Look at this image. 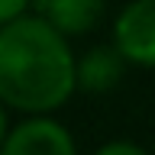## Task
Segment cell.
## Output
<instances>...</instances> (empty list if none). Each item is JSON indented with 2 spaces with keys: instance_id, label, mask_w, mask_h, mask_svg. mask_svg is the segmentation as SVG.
I'll return each instance as SVG.
<instances>
[{
  "instance_id": "7a4b0ae2",
  "label": "cell",
  "mask_w": 155,
  "mask_h": 155,
  "mask_svg": "<svg viewBox=\"0 0 155 155\" xmlns=\"http://www.w3.org/2000/svg\"><path fill=\"white\" fill-rule=\"evenodd\" d=\"M0 155H78V149L71 133L58 120L45 113H32L7 133Z\"/></svg>"
},
{
  "instance_id": "3957f363",
  "label": "cell",
  "mask_w": 155,
  "mask_h": 155,
  "mask_svg": "<svg viewBox=\"0 0 155 155\" xmlns=\"http://www.w3.org/2000/svg\"><path fill=\"white\" fill-rule=\"evenodd\" d=\"M113 45L129 65L155 68V0H133L113 23Z\"/></svg>"
},
{
  "instance_id": "52a82bcc",
  "label": "cell",
  "mask_w": 155,
  "mask_h": 155,
  "mask_svg": "<svg viewBox=\"0 0 155 155\" xmlns=\"http://www.w3.org/2000/svg\"><path fill=\"white\" fill-rule=\"evenodd\" d=\"M29 7H32V0H0V26L10 23V19H16V16H23Z\"/></svg>"
},
{
  "instance_id": "5b68a950",
  "label": "cell",
  "mask_w": 155,
  "mask_h": 155,
  "mask_svg": "<svg viewBox=\"0 0 155 155\" xmlns=\"http://www.w3.org/2000/svg\"><path fill=\"white\" fill-rule=\"evenodd\" d=\"M32 7L65 36H84L97 26L104 0H32Z\"/></svg>"
},
{
  "instance_id": "6da1fadb",
  "label": "cell",
  "mask_w": 155,
  "mask_h": 155,
  "mask_svg": "<svg viewBox=\"0 0 155 155\" xmlns=\"http://www.w3.org/2000/svg\"><path fill=\"white\" fill-rule=\"evenodd\" d=\"M78 91V61L68 36L45 16H16L0 26V100L23 113L58 110Z\"/></svg>"
},
{
  "instance_id": "8992f818",
  "label": "cell",
  "mask_w": 155,
  "mask_h": 155,
  "mask_svg": "<svg viewBox=\"0 0 155 155\" xmlns=\"http://www.w3.org/2000/svg\"><path fill=\"white\" fill-rule=\"evenodd\" d=\"M94 155H149L142 149V145H136V142H126V139H116V142H107L100 145Z\"/></svg>"
},
{
  "instance_id": "277c9868",
  "label": "cell",
  "mask_w": 155,
  "mask_h": 155,
  "mask_svg": "<svg viewBox=\"0 0 155 155\" xmlns=\"http://www.w3.org/2000/svg\"><path fill=\"white\" fill-rule=\"evenodd\" d=\"M126 55L116 45H97L78 58V87L87 94H107L120 84Z\"/></svg>"
},
{
  "instance_id": "ba28073f",
  "label": "cell",
  "mask_w": 155,
  "mask_h": 155,
  "mask_svg": "<svg viewBox=\"0 0 155 155\" xmlns=\"http://www.w3.org/2000/svg\"><path fill=\"white\" fill-rule=\"evenodd\" d=\"M3 107H7V104L0 100V145H3V139H7V133H10V129H7V113H3Z\"/></svg>"
}]
</instances>
